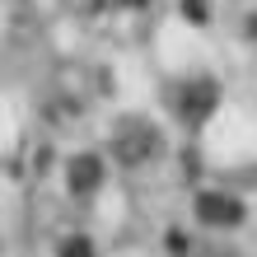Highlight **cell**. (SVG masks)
Listing matches in <instances>:
<instances>
[{
  "mask_svg": "<svg viewBox=\"0 0 257 257\" xmlns=\"http://www.w3.org/2000/svg\"><path fill=\"white\" fill-rule=\"evenodd\" d=\"M112 150H117V159H122L126 169H136V164H150V159L159 155V131L150 126V122H141V117H131V122L117 126Z\"/></svg>",
  "mask_w": 257,
  "mask_h": 257,
  "instance_id": "6da1fadb",
  "label": "cell"
},
{
  "mask_svg": "<svg viewBox=\"0 0 257 257\" xmlns=\"http://www.w3.org/2000/svg\"><path fill=\"white\" fill-rule=\"evenodd\" d=\"M173 103H178V112H183V122H206V117L215 112V103H220V84L215 80H183Z\"/></svg>",
  "mask_w": 257,
  "mask_h": 257,
  "instance_id": "7a4b0ae2",
  "label": "cell"
},
{
  "mask_svg": "<svg viewBox=\"0 0 257 257\" xmlns=\"http://www.w3.org/2000/svg\"><path fill=\"white\" fill-rule=\"evenodd\" d=\"M196 215H201L206 224H220V229H229V224L243 220V201L229 192H201L196 196Z\"/></svg>",
  "mask_w": 257,
  "mask_h": 257,
  "instance_id": "3957f363",
  "label": "cell"
},
{
  "mask_svg": "<svg viewBox=\"0 0 257 257\" xmlns=\"http://www.w3.org/2000/svg\"><path fill=\"white\" fill-rule=\"evenodd\" d=\"M66 178H70V187L80 192V196H89V192L103 183V159L98 155H75L70 169H66Z\"/></svg>",
  "mask_w": 257,
  "mask_h": 257,
  "instance_id": "277c9868",
  "label": "cell"
},
{
  "mask_svg": "<svg viewBox=\"0 0 257 257\" xmlns=\"http://www.w3.org/2000/svg\"><path fill=\"white\" fill-rule=\"evenodd\" d=\"M94 248H89V238H66L61 243V257H89Z\"/></svg>",
  "mask_w": 257,
  "mask_h": 257,
  "instance_id": "5b68a950",
  "label": "cell"
},
{
  "mask_svg": "<svg viewBox=\"0 0 257 257\" xmlns=\"http://www.w3.org/2000/svg\"><path fill=\"white\" fill-rule=\"evenodd\" d=\"M98 5H136V0H98Z\"/></svg>",
  "mask_w": 257,
  "mask_h": 257,
  "instance_id": "8992f818",
  "label": "cell"
}]
</instances>
